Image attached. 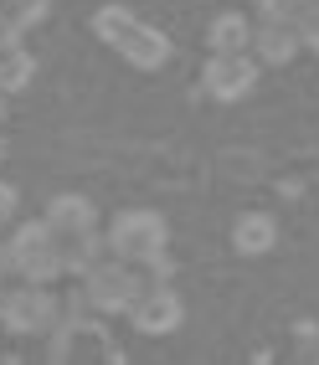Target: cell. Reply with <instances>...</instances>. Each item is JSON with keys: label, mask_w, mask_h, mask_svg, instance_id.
<instances>
[{"label": "cell", "mask_w": 319, "mask_h": 365, "mask_svg": "<svg viewBox=\"0 0 319 365\" xmlns=\"http://www.w3.org/2000/svg\"><path fill=\"white\" fill-rule=\"evenodd\" d=\"M93 31L103 36L108 46H118L134 67H160V62L170 57V41H165L160 31H150L144 21H134L129 11H118V6L98 11V16H93Z\"/></svg>", "instance_id": "cell-1"}, {"label": "cell", "mask_w": 319, "mask_h": 365, "mask_svg": "<svg viewBox=\"0 0 319 365\" xmlns=\"http://www.w3.org/2000/svg\"><path fill=\"white\" fill-rule=\"evenodd\" d=\"M52 232H57L52 222H31V227H21L16 242H11V262H16L31 283H52V278L62 273V242H57Z\"/></svg>", "instance_id": "cell-2"}, {"label": "cell", "mask_w": 319, "mask_h": 365, "mask_svg": "<svg viewBox=\"0 0 319 365\" xmlns=\"http://www.w3.org/2000/svg\"><path fill=\"white\" fill-rule=\"evenodd\" d=\"M108 247L124 257V262H150L165 247V222H160L155 211H124L108 227Z\"/></svg>", "instance_id": "cell-3"}, {"label": "cell", "mask_w": 319, "mask_h": 365, "mask_svg": "<svg viewBox=\"0 0 319 365\" xmlns=\"http://www.w3.org/2000/svg\"><path fill=\"white\" fill-rule=\"evenodd\" d=\"M253 83H258V62L248 57H211L201 72V88L222 103H237L242 93H253Z\"/></svg>", "instance_id": "cell-4"}, {"label": "cell", "mask_w": 319, "mask_h": 365, "mask_svg": "<svg viewBox=\"0 0 319 365\" xmlns=\"http://www.w3.org/2000/svg\"><path fill=\"white\" fill-rule=\"evenodd\" d=\"M88 299L103 304V309H129V304H139V278L118 262H108V267L98 262L88 273Z\"/></svg>", "instance_id": "cell-5"}, {"label": "cell", "mask_w": 319, "mask_h": 365, "mask_svg": "<svg viewBox=\"0 0 319 365\" xmlns=\"http://www.w3.org/2000/svg\"><path fill=\"white\" fill-rule=\"evenodd\" d=\"M52 314H57V304H52V294H46L41 283H31V288H21L16 299H6V324L21 329V334L46 329V324H52Z\"/></svg>", "instance_id": "cell-6"}, {"label": "cell", "mask_w": 319, "mask_h": 365, "mask_svg": "<svg viewBox=\"0 0 319 365\" xmlns=\"http://www.w3.org/2000/svg\"><path fill=\"white\" fill-rule=\"evenodd\" d=\"M134 324H139L144 334H165V329H176V324H181V304H176V294H165V288L144 294V299L134 304Z\"/></svg>", "instance_id": "cell-7"}, {"label": "cell", "mask_w": 319, "mask_h": 365, "mask_svg": "<svg viewBox=\"0 0 319 365\" xmlns=\"http://www.w3.org/2000/svg\"><path fill=\"white\" fill-rule=\"evenodd\" d=\"M278 242V232H273V216H263V211H248V216H237V227H232V247L242 252V257H258V252H268Z\"/></svg>", "instance_id": "cell-8"}, {"label": "cell", "mask_w": 319, "mask_h": 365, "mask_svg": "<svg viewBox=\"0 0 319 365\" xmlns=\"http://www.w3.org/2000/svg\"><path fill=\"white\" fill-rule=\"evenodd\" d=\"M253 41H258V57H263V62H273V67L293 62V52L304 46L299 26H283V21H268V26H263V31H258Z\"/></svg>", "instance_id": "cell-9"}, {"label": "cell", "mask_w": 319, "mask_h": 365, "mask_svg": "<svg viewBox=\"0 0 319 365\" xmlns=\"http://www.w3.org/2000/svg\"><path fill=\"white\" fill-rule=\"evenodd\" d=\"M248 41H253L248 16L227 11V16H216V21H211V52H216V57H242V46H248Z\"/></svg>", "instance_id": "cell-10"}, {"label": "cell", "mask_w": 319, "mask_h": 365, "mask_svg": "<svg viewBox=\"0 0 319 365\" xmlns=\"http://www.w3.org/2000/svg\"><path fill=\"white\" fill-rule=\"evenodd\" d=\"M52 227H57L62 237L93 232V206H88L83 196H57V201H52Z\"/></svg>", "instance_id": "cell-11"}, {"label": "cell", "mask_w": 319, "mask_h": 365, "mask_svg": "<svg viewBox=\"0 0 319 365\" xmlns=\"http://www.w3.org/2000/svg\"><path fill=\"white\" fill-rule=\"evenodd\" d=\"M98 267V237L93 232H72L62 242V273H93Z\"/></svg>", "instance_id": "cell-12"}, {"label": "cell", "mask_w": 319, "mask_h": 365, "mask_svg": "<svg viewBox=\"0 0 319 365\" xmlns=\"http://www.w3.org/2000/svg\"><path fill=\"white\" fill-rule=\"evenodd\" d=\"M31 72H36V62L26 52H6L0 57V93H21L31 83Z\"/></svg>", "instance_id": "cell-13"}, {"label": "cell", "mask_w": 319, "mask_h": 365, "mask_svg": "<svg viewBox=\"0 0 319 365\" xmlns=\"http://www.w3.org/2000/svg\"><path fill=\"white\" fill-rule=\"evenodd\" d=\"M263 21H283V26H299V16L309 11V0H258Z\"/></svg>", "instance_id": "cell-14"}, {"label": "cell", "mask_w": 319, "mask_h": 365, "mask_svg": "<svg viewBox=\"0 0 319 365\" xmlns=\"http://www.w3.org/2000/svg\"><path fill=\"white\" fill-rule=\"evenodd\" d=\"M6 6H11V21H21V26H36L46 16V0H6Z\"/></svg>", "instance_id": "cell-15"}, {"label": "cell", "mask_w": 319, "mask_h": 365, "mask_svg": "<svg viewBox=\"0 0 319 365\" xmlns=\"http://www.w3.org/2000/svg\"><path fill=\"white\" fill-rule=\"evenodd\" d=\"M299 36H304V46L319 52V0H309V11L299 16Z\"/></svg>", "instance_id": "cell-16"}, {"label": "cell", "mask_w": 319, "mask_h": 365, "mask_svg": "<svg viewBox=\"0 0 319 365\" xmlns=\"http://www.w3.org/2000/svg\"><path fill=\"white\" fill-rule=\"evenodd\" d=\"M144 267H150V278H155V283H160V288H165V283H170V278H176V262H170V257H165V252H155V257H150V262H144Z\"/></svg>", "instance_id": "cell-17"}, {"label": "cell", "mask_w": 319, "mask_h": 365, "mask_svg": "<svg viewBox=\"0 0 319 365\" xmlns=\"http://www.w3.org/2000/svg\"><path fill=\"white\" fill-rule=\"evenodd\" d=\"M21 31H26V26H21V21H11V16H0V52H11V46L21 41Z\"/></svg>", "instance_id": "cell-18"}, {"label": "cell", "mask_w": 319, "mask_h": 365, "mask_svg": "<svg viewBox=\"0 0 319 365\" xmlns=\"http://www.w3.org/2000/svg\"><path fill=\"white\" fill-rule=\"evenodd\" d=\"M11 206H16V185L0 180V216H11Z\"/></svg>", "instance_id": "cell-19"}, {"label": "cell", "mask_w": 319, "mask_h": 365, "mask_svg": "<svg viewBox=\"0 0 319 365\" xmlns=\"http://www.w3.org/2000/svg\"><path fill=\"white\" fill-rule=\"evenodd\" d=\"M6 273H11V257H6V252H0V278H6Z\"/></svg>", "instance_id": "cell-20"}, {"label": "cell", "mask_w": 319, "mask_h": 365, "mask_svg": "<svg viewBox=\"0 0 319 365\" xmlns=\"http://www.w3.org/2000/svg\"><path fill=\"white\" fill-rule=\"evenodd\" d=\"M0 118H6V93H0Z\"/></svg>", "instance_id": "cell-21"}, {"label": "cell", "mask_w": 319, "mask_h": 365, "mask_svg": "<svg viewBox=\"0 0 319 365\" xmlns=\"http://www.w3.org/2000/svg\"><path fill=\"white\" fill-rule=\"evenodd\" d=\"M0 319H6V299H0Z\"/></svg>", "instance_id": "cell-22"}, {"label": "cell", "mask_w": 319, "mask_h": 365, "mask_svg": "<svg viewBox=\"0 0 319 365\" xmlns=\"http://www.w3.org/2000/svg\"><path fill=\"white\" fill-rule=\"evenodd\" d=\"M0 160H6V139H0Z\"/></svg>", "instance_id": "cell-23"}, {"label": "cell", "mask_w": 319, "mask_h": 365, "mask_svg": "<svg viewBox=\"0 0 319 365\" xmlns=\"http://www.w3.org/2000/svg\"><path fill=\"white\" fill-rule=\"evenodd\" d=\"M6 365H21V360H6Z\"/></svg>", "instance_id": "cell-24"}, {"label": "cell", "mask_w": 319, "mask_h": 365, "mask_svg": "<svg viewBox=\"0 0 319 365\" xmlns=\"http://www.w3.org/2000/svg\"><path fill=\"white\" fill-rule=\"evenodd\" d=\"M304 365H319V360H304Z\"/></svg>", "instance_id": "cell-25"}]
</instances>
